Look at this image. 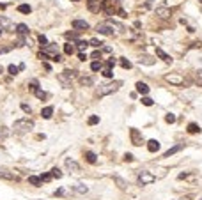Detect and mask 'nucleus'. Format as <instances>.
Segmentation results:
<instances>
[{
	"label": "nucleus",
	"instance_id": "nucleus-1",
	"mask_svg": "<svg viewBox=\"0 0 202 200\" xmlns=\"http://www.w3.org/2000/svg\"><path fill=\"white\" fill-rule=\"evenodd\" d=\"M123 85L121 80H114V82H108V83H101L98 87V96L103 98V96H108V94H114L119 90V87Z\"/></svg>",
	"mask_w": 202,
	"mask_h": 200
},
{
	"label": "nucleus",
	"instance_id": "nucleus-2",
	"mask_svg": "<svg viewBox=\"0 0 202 200\" xmlns=\"http://www.w3.org/2000/svg\"><path fill=\"white\" fill-rule=\"evenodd\" d=\"M41 57H48V58H51V60H55V62H60V60H62L60 53H59L57 44H53V43L43 46V50H41Z\"/></svg>",
	"mask_w": 202,
	"mask_h": 200
},
{
	"label": "nucleus",
	"instance_id": "nucleus-3",
	"mask_svg": "<svg viewBox=\"0 0 202 200\" xmlns=\"http://www.w3.org/2000/svg\"><path fill=\"white\" fill-rule=\"evenodd\" d=\"M32 128H34V121H30V119H20V121H16L14 126H13L14 133H18V135H23V133L30 131Z\"/></svg>",
	"mask_w": 202,
	"mask_h": 200
},
{
	"label": "nucleus",
	"instance_id": "nucleus-4",
	"mask_svg": "<svg viewBox=\"0 0 202 200\" xmlns=\"http://www.w3.org/2000/svg\"><path fill=\"white\" fill-rule=\"evenodd\" d=\"M76 76H78V73L75 71V69H64L62 73H59V82L64 87H69L71 82L76 78Z\"/></svg>",
	"mask_w": 202,
	"mask_h": 200
},
{
	"label": "nucleus",
	"instance_id": "nucleus-5",
	"mask_svg": "<svg viewBox=\"0 0 202 200\" xmlns=\"http://www.w3.org/2000/svg\"><path fill=\"white\" fill-rule=\"evenodd\" d=\"M117 25L114 22H105V23H99L98 27H96V30L99 32L101 36H115V29Z\"/></svg>",
	"mask_w": 202,
	"mask_h": 200
},
{
	"label": "nucleus",
	"instance_id": "nucleus-6",
	"mask_svg": "<svg viewBox=\"0 0 202 200\" xmlns=\"http://www.w3.org/2000/svg\"><path fill=\"white\" fill-rule=\"evenodd\" d=\"M154 181H156V177H154V175H152V174H151L149 170H142L140 174H138V182H140L142 186L152 184Z\"/></svg>",
	"mask_w": 202,
	"mask_h": 200
},
{
	"label": "nucleus",
	"instance_id": "nucleus-7",
	"mask_svg": "<svg viewBox=\"0 0 202 200\" xmlns=\"http://www.w3.org/2000/svg\"><path fill=\"white\" fill-rule=\"evenodd\" d=\"M87 7L91 13H99L105 9V0H87Z\"/></svg>",
	"mask_w": 202,
	"mask_h": 200
},
{
	"label": "nucleus",
	"instance_id": "nucleus-8",
	"mask_svg": "<svg viewBox=\"0 0 202 200\" xmlns=\"http://www.w3.org/2000/svg\"><path fill=\"white\" fill-rule=\"evenodd\" d=\"M165 80L168 82V83H172V85H184V78H183V74H179V73H170V74H167Z\"/></svg>",
	"mask_w": 202,
	"mask_h": 200
},
{
	"label": "nucleus",
	"instance_id": "nucleus-9",
	"mask_svg": "<svg viewBox=\"0 0 202 200\" xmlns=\"http://www.w3.org/2000/svg\"><path fill=\"white\" fill-rule=\"evenodd\" d=\"M130 138H131V143H133V145H137V147L144 143V136H142V133H140L137 128H131L130 129Z\"/></svg>",
	"mask_w": 202,
	"mask_h": 200
},
{
	"label": "nucleus",
	"instance_id": "nucleus-10",
	"mask_svg": "<svg viewBox=\"0 0 202 200\" xmlns=\"http://www.w3.org/2000/svg\"><path fill=\"white\" fill-rule=\"evenodd\" d=\"M0 29L2 30H11V29H14V25H13V22H11L9 18L0 16Z\"/></svg>",
	"mask_w": 202,
	"mask_h": 200
},
{
	"label": "nucleus",
	"instance_id": "nucleus-11",
	"mask_svg": "<svg viewBox=\"0 0 202 200\" xmlns=\"http://www.w3.org/2000/svg\"><path fill=\"white\" fill-rule=\"evenodd\" d=\"M0 177L6 179V181H18V177L14 175V172H9L6 168H0Z\"/></svg>",
	"mask_w": 202,
	"mask_h": 200
},
{
	"label": "nucleus",
	"instance_id": "nucleus-12",
	"mask_svg": "<svg viewBox=\"0 0 202 200\" xmlns=\"http://www.w3.org/2000/svg\"><path fill=\"white\" fill-rule=\"evenodd\" d=\"M73 29H76V30H87L89 29V23L85 22V20H73Z\"/></svg>",
	"mask_w": 202,
	"mask_h": 200
},
{
	"label": "nucleus",
	"instance_id": "nucleus-13",
	"mask_svg": "<svg viewBox=\"0 0 202 200\" xmlns=\"http://www.w3.org/2000/svg\"><path fill=\"white\" fill-rule=\"evenodd\" d=\"M156 55H158V57L163 60V62H167V64H168V62H172V57H170L168 53H165L161 48H156Z\"/></svg>",
	"mask_w": 202,
	"mask_h": 200
},
{
	"label": "nucleus",
	"instance_id": "nucleus-14",
	"mask_svg": "<svg viewBox=\"0 0 202 200\" xmlns=\"http://www.w3.org/2000/svg\"><path fill=\"white\" fill-rule=\"evenodd\" d=\"M147 150H149V152H158L160 150V142L158 140H149V142H147Z\"/></svg>",
	"mask_w": 202,
	"mask_h": 200
},
{
	"label": "nucleus",
	"instance_id": "nucleus-15",
	"mask_svg": "<svg viewBox=\"0 0 202 200\" xmlns=\"http://www.w3.org/2000/svg\"><path fill=\"white\" fill-rule=\"evenodd\" d=\"M138 62H140V64H144V66H152L154 62H156V58L149 57V55H142V57L138 58Z\"/></svg>",
	"mask_w": 202,
	"mask_h": 200
},
{
	"label": "nucleus",
	"instance_id": "nucleus-16",
	"mask_svg": "<svg viewBox=\"0 0 202 200\" xmlns=\"http://www.w3.org/2000/svg\"><path fill=\"white\" fill-rule=\"evenodd\" d=\"M135 87H137V90L140 94H144V96H145V94H149V85L144 83V82H137V85H135Z\"/></svg>",
	"mask_w": 202,
	"mask_h": 200
},
{
	"label": "nucleus",
	"instance_id": "nucleus-17",
	"mask_svg": "<svg viewBox=\"0 0 202 200\" xmlns=\"http://www.w3.org/2000/svg\"><path fill=\"white\" fill-rule=\"evenodd\" d=\"M16 34H18V36H27V34H29V27H27L25 23L16 25Z\"/></svg>",
	"mask_w": 202,
	"mask_h": 200
},
{
	"label": "nucleus",
	"instance_id": "nucleus-18",
	"mask_svg": "<svg viewBox=\"0 0 202 200\" xmlns=\"http://www.w3.org/2000/svg\"><path fill=\"white\" fill-rule=\"evenodd\" d=\"M66 166H67V170L80 172V165L76 163V161H73V159H66Z\"/></svg>",
	"mask_w": 202,
	"mask_h": 200
},
{
	"label": "nucleus",
	"instance_id": "nucleus-19",
	"mask_svg": "<svg viewBox=\"0 0 202 200\" xmlns=\"http://www.w3.org/2000/svg\"><path fill=\"white\" fill-rule=\"evenodd\" d=\"M183 149V145H181V143H177V145H174L172 149H168L165 152V154H163V158H170V156H174V154H176V152H179V150Z\"/></svg>",
	"mask_w": 202,
	"mask_h": 200
},
{
	"label": "nucleus",
	"instance_id": "nucleus-20",
	"mask_svg": "<svg viewBox=\"0 0 202 200\" xmlns=\"http://www.w3.org/2000/svg\"><path fill=\"white\" fill-rule=\"evenodd\" d=\"M156 14H158L160 18H168V16H170V9H167V7H158V9H156Z\"/></svg>",
	"mask_w": 202,
	"mask_h": 200
},
{
	"label": "nucleus",
	"instance_id": "nucleus-21",
	"mask_svg": "<svg viewBox=\"0 0 202 200\" xmlns=\"http://www.w3.org/2000/svg\"><path fill=\"white\" fill-rule=\"evenodd\" d=\"M41 115H43V119H50L51 115H53V106H44L41 110Z\"/></svg>",
	"mask_w": 202,
	"mask_h": 200
},
{
	"label": "nucleus",
	"instance_id": "nucleus-22",
	"mask_svg": "<svg viewBox=\"0 0 202 200\" xmlns=\"http://www.w3.org/2000/svg\"><path fill=\"white\" fill-rule=\"evenodd\" d=\"M188 133H192V135L200 133V126H199V124H195V122H190V124H188Z\"/></svg>",
	"mask_w": 202,
	"mask_h": 200
},
{
	"label": "nucleus",
	"instance_id": "nucleus-23",
	"mask_svg": "<svg viewBox=\"0 0 202 200\" xmlns=\"http://www.w3.org/2000/svg\"><path fill=\"white\" fill-rule=\"evenodd\" d=\"M64 51H66V55H73L75 51H76V46L73 43H66L64 44Z\"/></svg>",
	"mask_w": 202,
	"mask_h": 200
},
{
	"label": "nucleus",
	"instance_id": "nucleus-24",
	"mask_svg": "<svg viewBox=\"0 0 202 200\" xmlns=\"http://www.w3.org/2000/svg\"><path fill=\"white\" fill-rule=\"evenodd\" d=\"M85 159H87L91 165H94L96 161H98V158H96V154H94L92 150H87V152H85Z\"/></svg>",
	"mask_w": 202,
	"mask_h": 200
},
{
	"label": "nucleus",
	"instance_id": "nucleus-25",
	"mask_svg": "<svg viewBox=\"0 0 202 200\" xmlns=\"http://www.w3.org/2000/svg\"><path fill=\"white\" fill-rule=\"evenodd\" d=\"M18 11H20L22 14H29L30 11H32V7H30L29 4H22V6H18Z\"/></svg>",
	"mask_w": 202,
	"mask_h": 200
},
{
	"label": "nucleus",
	"instance_id": "nucleus-26",
	"mask_svg": "<svg viewBox=\"0 0 202 200\" xmlns=\"http://www.w3.org/2000/svg\"><path fill=\"white\" fill-rule=\"evenodd\" d=\"M80 83H82V85H83V87H91V85H92V83H94V80L92 78H91V76H87V78H85V76H83V78H80Z\"/></svg>",
	"mask_w": 202,
	"mask_h": 200
},
{
	"label": "nucleus",
	"instance_id": "nucleus-27",
	"mask_svg": "<svg viewBox=\"0 0 202 200\" xmlns=\"http://www.w3.org/2000/svg\"><path fill=\"white\" fill-rule=\"evenodd\" d=\"M29 182L32 186H39L41 184V179L37 177V175H29Z\"/></svg>",
	"mask_w": 202,
	"mask_h": 200
},
{
	"label": "nucleus",
	"instance_id": "nucleus-28",
	"mask_svg": "<svg viewBox=\"0 0 202 200\" xmlns=\"http://www.w3.org/2000/svg\"><path fill=\"white\" fill-rule=\"evenodd\" d=\"M89 46H94V48H103V41H99V39H91V41H89Z\"/></svg>",
	"mask_w": 202,
	"mask_h": 200
},
{
	"label": "nucleus",
	"instance_id": "nucleus-29",
	"mask_svg": "<svg viewBox=\"0 0 202 200\" xmlns=\"http://www.w3.org/2000/svg\"><path fill=\"white\" fill-rule=\"evenodd\" d=\"M29 89L32 90V92H36L37 89H39V83H37V80H30V82H29Z\"/></svg>",
	"mask_w": 202,
	"mask_h": 200
},
{
	"label": "nucleus",
	"instance_id": "nucleus-30",
	"mask_svg": "<svg viewBox=\"0 0 202 200\" xmlns=\"http://www.w3.org/2000/svg\"><path fill=\"white\" fill-rule=\"evenodd\" d=\"M34 94H36V98H37V99H46V98H48V94L44 92V90H41V89H37V90H36Z\"/></svg>",
	"mask_w": 202,
	"mask_h": 200
},
{
	"label": "nucleus",
	"instance_id": "nucleus-31",
	"mask_svg": "<svg viewBox=\"0 0 202 200\" xmlns=\"http://www.w3.org/2000/svg\"><path fill=\"white\" fill-rule=\"evenodd\" d=\"M7 71H9V74H13V76H14V74H18L20 67H18V66H14V64H11V66L7 67Z\"/></svg>",
	"mask_w": 202,
	"mask_h": 200
},
{
	"label": "nucleus",
	"instance_id": "nucleus-32",
	"mask_svg": "<svg viewBox=\"0 0 202 200\" xmlns=\"http://www.w3.org/2000/svg\"><path fill=\"white\" fill-rule=\"evenodd\" d=\"M101 67H103V64H101L99 60H96V62H92V64H91V69H92V71H99Z\"/></svg>",
	"mask_w": 202,
	"mask_h": 200
},
{
	"label": "nucleus",
	"instance_id": "nucleus-33",
	"mask_svg": "<svg viewBox=\"0 0 202 200\" xmlns=\"http://www.w3.org/2000/svg\"><path fill=\"white\" fill-rule=\"evenodd\" d=\"M25 36H18V41H16V46H18V48H23V46H25Z\"/></svg>",
	"mask_w": 202,
	"mask_h": 200
},
{
	"label": "nucleus",
	"instance_id": "nucleus-34",
	"mask_svg": "<svg viewBox=\"0 0 202 200\" xmlns=\"http://www.w3.org/2000/svg\"><path fill=\"white\" fill-rule=\"evenodd\" d=\"M89 124H91V126H94V124H98V122H99V117H98V115H91V117H89Z\"/></svg>",
	"mask_w": 202,
	"mask_h": 200
},
{
	"label": "nucleus",
	"instance_id": "nucleus-35",
	"mask_svg": "<svg viewBox=\"0 0 202 200\" xmlns=\"http://www.w3.org/2000/svg\"><path fill=\"white\" fill-rule=\"evenodd\" d=\"M165 122H168V124H174V122H176V115H174V114H167V115H165Z\"/></svg>",
	"mask_w": 202,
	"mask_h": 200
},
{
	"label": "nucleus",
	"instance_id": "nucleus-36",
	"mask_svg": "<svg viewBox=\"0 0 202 200\" xmlns=\"http://www.w3.org/2000/svg\"><path fill=\"white\" fill-rule=\"evenodd\" d=\"M142 105H145V106H152V105H154V101H152L151 98H147V96H145V98H142Z\"/></svg>",
	"mask_w": 202,
	"mask_h": 200
},
{
	"label": "nucleus",
	"instance_id": "nucleus-37",
	"mask_svg": "<svg viewBox=\"0 0 202 200\" xmlns=\"http://www.w3.org/2000/svg\"><path fill=\"white\" fill-rule=\"evenodd\" d=\"M50 174H51V177H57V179H60V177H62V172L59 170V168H51V172H50Z\"/></svg>",
	"mask_w": 202,
	"mask_h": 200
},
{
	"label": "nucleus",
	"instance_id": "nucleus-38",
	"mask_svg": "<svg viewBox=\"0 0 202 200\" xmlns=\"http://www.w3.org/2000/svg\"><path fill=\"white\" fill-rule=\"evenodd\" d=\"M73 190H75V191H78V193H87V191H89V190H87V186H82V184L75 186Z\"/></svg>",
	"mask_w": 202,
	"mask_h": 200
},
{
	"label": "nucleus",
	"instance_id": "nucleus-39",
	"mask_svg": "<svg viewBox=\"0 0 202 200\" xmlns=\"http://www.w3.org/2000/svg\"><path fill=\"white\" fill-rule=\"evenodd\" d=\"M39 179H41V182H48V181H51V174H43V175H39Z\"/></svg>",
	"mask_w": 202,
	"mask_h": 200
},
{
	"label": "nucleus",
	"instance_id": "nucleus-40",
	"mask_svg": "<svg viewBox=\"0 0 202 200\" xmlns=\"http://www.w3.org/2000/svg\"><path fill=\"white\" fill-rule=\"evenodd\" d=\"M78 50L80 51H83V50H87V46H89V43H87V41H78Z\"/></svg>",
	"mask_w": 202,
	"mask_h": 200
},
{
	"label": "nucleus",
	"instance_id": "nucleus-41",
	"mask_svg": "<svg viewBox=\"0 0 202 200\" xmlns=\"http://www.w3.org/2000/svg\"><path fill=\"white\" fill-rule=\"evenodd\" d=\"M121 66H123L124 69H130V67H131V62L128 60V58H121Z\"/></svg>",
	"mask_w": 202,
	"mask_h": 200
},
{
	"label": "nucleus",
	"instance_id": "nucleus-42",
	"mask_svg": "<svg viewBox=\"0 0 202 200\" xmlns=\"http://www.w3.org/2000/svg\"><path fill=\"white\" fill-rule=\"evenodd\" d=\"M66 37H67V39H73V41H76V39H78V34H76V32H66Z\"/></svg>",
	"mask_w": 202,
	"mask_h": 200
},
{
	"label": "nucleus",
	"instance_id": "nucleus-43",
	"mask_svg": "<svg viewBox=\"0 0 202 200\" xmlns=\"http://www.w3.org/2000/svg\"><path fill=\"white\" fill-rule=\"evenodd\" d=\"M103 76H105V78H112V76H114L112 69H108V67H107V69H103Z\"/></svg>",
	"mask_w": 202,
	"mask_h": 200
},
{
	"label": "nucleus",
	"instance_id": "nucleus-44",
	"mask_svg": "<svg viewBox=\"0 0 202 200\" xmlns=\"http://www.w3.org/2000/svg\"><path fill=\"white\" fill-rule=\"evenodd\" d=\"M14 48V44H11V46H4V48H0V53H7V51H11Z\"/></svg>",
	"mask_w": 202,
	"mask_h": 200
},
{
	"label": "nucleus",
	"instance_id": "nucleus-45",
	"mask_svg": "<svg viewBox=\"0 0 202 200\" xmlns=\"http://www.w3.org/2000/svg\"><path fill=\"white\" fill-rule=\"evenodd\" d=\"M39 43H41V46H46V44H48V39L41 34V36H39Z\"/></svg>",
	"mask_w": 202,
	"mask_h": 200
},
{
	"label": "nucleus",
	"instance_id": "nucleus-46",
	"mask_svg": "<svg viewBox=\"0 0 202 200\" xmlns=\"http://www.w3.org/2000/svg\"><path fill=\"white\" fill-rule=\"evenodd\" d=\"M115 181H117V184H119V188H123V190L126 188V182H124V181H123L121 177H115Z\"/></svg>",
	"mask_w": 202,
	"mask_h": 200
},
{
	"label": "nucleus",
	"instance_id": "nucleus-47",
	"mask_svg": "<svg viewBox=\"0 0 202 200\" xmlns=\"http://www.w3.org/2000/svg\"><path fill=\"white\" fill-rule=\"evenodd\" d=\"M133 159H135L133 154H130V152H128V154H124V161H133Z\"/></svg>",
	"mask_w": 202,
	"mask_h": 200
},
{
	"label": "nucleus",
	"instance_id": "nucleus-48",
	"mask_svg": "<svg viewBox=\"0 0 202 200\" xmlns=\"http://www.w3.org/2000/svg\"><path fill=\"white\" fill-rule=\"evenodd\" d=\"M114 66H115V60H114V58H110L108 62H107V67H108V69H112Z\"/></svg>",
	"mask_w": 202,
	"mask_h": 200
},
{
	"label": "nucleus",
	"instance_id": "nucleus-49",
	"mask_svg": "<svg viewBox=\"0 0 202 200\" xmlns=\"http://www.w3.org/2000/svg\"><path fill=\"white\" fill-rule=\"evenodd\" d=\"M22 110H23V112H27V114H30V106H29V105H25V103L22 105Z\"/></svg>",
	"mask_w": 202,
	"mask_h": 200
},
{
	"label": "nucleus",
	"instance_id": "nucleus-50",
	"mask_svg": "<svg viewBox=\"0 0 202 200\" xmlns=\"http://www.w3.org/2000/svg\"><path fill=\"white\" fill-rule=\"evenodd\" d=\"M92 58H101V51H94V53H92Z\"/></svg>",
	"mask_w": 202,
	"mask_h": 200
},
{
	"label": "nucleus",
	"instance_id": "nucleus-51",
	"mask_svg": "<svg viewBox=\"0 0 202 200\" xmlns=\"http://www.w3.org/2000/svg\"><path fill=\"white\" fill-rule=\"evenodd\" d=\"M78 58H80V60H85V58H87V53H83V51H82V53L78 55Z\"/></svg>",
	"mask_w": 202,
	"mask_h": 200
},
{
	"label": "nucleus",
	"instance_id": "nucleus-52",
	"mask_svg": "<svg viewBox=\"0 0 202 200\" xmlns=\"http://www.w3.org/2000/svg\"><path fill=\"white\" fill-rule=\"evenodd\" d=\"M0 9H6V4H0Z\"/></svg>",
	"mask_w": 202,
	"mask_h": 200
},
{
	"label": "nucleus",
	"instance_id": "nucleus-53",
	"mask_svg": "<svg viewBox=\"0 0 202 200\" xmlns=\"http://www.w3.org/2000/svg\"><path fill=\"white\" fill-rule=\"evenodd\" d=\"M2 73H4V67H2V66H0V74H2Z\"/></svg>",
	"mask_w": 202,
	"mask_h": 200
},
{
	"label": "nucleus",
	"instance_id": "nucleus-54",
	"mask_svg": "<svg viewBox=\"0 0 202 200\" xmlns=\"http://www.w3.org/2000/svg\"><path fill=\"white\" fill-rule=\"evenodd\" d=\"M0 36H2V29H0Z\"/></svg>",
	"mask_w": 202,
	"mask_h": 200
},
{
	"label": "nucleus",
	"instance_id": "nucleus-55",
	"mask_svg": "<svg viewBox=\"0 0 202 200\" xmlns=\"http://www.w3.org/2000/svg\"><path fill=\"white\" fill-rule=\"evenodd\" d=\"M73 2H78V0H73Z\"/></svg>",
	"mask_w": 202,
	"mask_h": 200
}]
</instances>
